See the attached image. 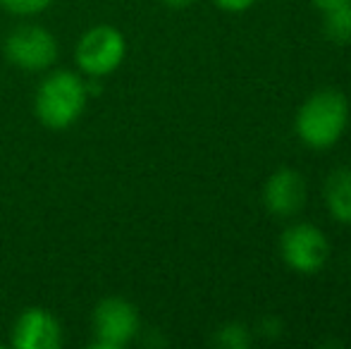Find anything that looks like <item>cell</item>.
I'll use <instances>...</instances> for the list:
<instances>
[{"label": "cell", "instance_id": "obj_1", "mask_svg": "<svg viewBox=\"0 0 351 349\" xmlns=\"http://www.w3.org/2000/svg\"><path fill=\"white\" fill-rule=\"evenodd\" d=\"M88 82L72 70H56L38 84L34 115L48 130H67L84 115L88 103Z\"/></svg>", "mask_w": 351, "mask_h": 349}, {"label": "cell", "instance_id": "obj_2", "mask_svg": "<svg viewBox=\"0 0 351 349\" xmlns=\"http://www.w3.org/2000/svg\"><path fill=\"white\" fill-rule=\"evenodd\" d=\"M349 122L347 96L337 88L311 93L296 112V134L308 149L325 151L342 139Z\"/></svg>", "mask_w": 351, "mask_h": 349}, {"label": "cell", "instance_id": "obj_3", "mask_svg": "<svg viewBox=\"0 0 351 349\" xmlns=\"http://www.w3.org/2000/svg\"><path fill=\"white\" fill-rule=\"evenodd\" d=\"M127 56V38L112 24H96L86 29L74 48V62L86 77L101 80L122 65Z\"/></svg>", "mask_w": 351, "mask_h": 349}, {"label": "cell", "instance_id": "obj_4", "mask_svg": "<svg viewBox=\"0 0 351 349\" xmlns=\"http://www.w3.org/2000/svg\"><path fill=\"white\" fill-rule=\"evenodd\" d=\"M5 58L12 67L24 72H46L58 60V38L41 24H19L3 43Z\"/></svg>", "mask_w": 351, "mask_h": 349}, {"label": "cell", "instance_id": "obj_5", "mask_svg": "<svg viewBox=\"0 0 351 349\" xmlns=\"http://www.w3.org/2000/svg\"><path fill=\"white\" fill-rule=\"evenodd\" d=\"M139 309L122 297H106L91 313V347L122 349L139 335Z\"/></svg>", "mask_w": 351, "mask_h": 349}, {"label": "cell", "instance_id": "obj_6", "mask_svg": "<svg viewBox=\"0 0 351 349\" xmlns=\"http://www.w3.org/2000/svg\"><path fill=\"white\" fill-rule=\"evenodd\" d=\"M280 254L291 270L313 275L328 263L330 242L320 228L311 223H296L282 232Z\"/></svg>", "mask_w": 351, "mask_h": 349}, {"label": "cell", "instance_id": "obj_7", "mask_svg": "<svg viewBox=\"0 0 351 349\" xmlns=\"http://www.w3.org/2000/svg\"><path fill=\"white\" fill-rule=\"evenodd\" d=\"M10 342L14 349H58L62 345V326L53 311L29 306L14 318Z\"/></svg>", "mask_w": 351, "mask_h": 349}, {"label": "cell", "instance_id": "obj_8", "mask_svg": "<svg viewBox=\"0 0 351 349\" xmlns=\"http://www.w3.org/2000/svg\"><path fill=\"white\" fill-rule=\"evenodd\" d=\"M263 204L278 218L299 213L306 204V180L299 170L280 168L268 177L263 189Z\"/></svg>", "mask_w": 351, "mask_h": 349}, {"label": "cell", "instance_id": "obj_9", "mask_svg": "<svg viewBox=\"0 0 351 349\" xmlns=\"http://www.w3.org/2000/svg\"><path fill=\"white\" fill-rule=\"evenodd\" d=\"M325 206L337 223L351 225V168L332 170L325 182Z\"/></svg>", "mask_w": 351, "mask_h": 349}, {"label": "cell", "instance_id": "obj_10", "mask_svg": "<svg viewBox=\"0 0 351 349\" xmlns=\"http://www.w3.org/2000/svg\"><path fill=\"white\" fill-rule=\"evenodd\" d=\"M323 29H325V36H328L332 43H349L351 41V0L325 12Z\"/></svg>", "mask_w": 351, "mask_h": 349}, {"label": "cell", "instance_id": "obj_11", "mask_svg": "<svg viewBox=\"0 0 351 349\" xmlns=\"http://www.w3.org/2000/svg\"><path fill=\"white\" fill-rule=\"evenodd\" d=\"M217 347L222 349H249L251 347V330L244 323H225L215 330L213 337Z\"/></svg>", "mask_w": 351, "mask_h": 349}, {"label": "cell", "instance_id": "obj_12", "mask_svg": "<svg viewBox=\"0 0 351 349\" xmlns=\"http://www.w3.org/2000/svg\"><path fill=\"white\" fill-rule=\"evenodd\" d=\"M51 3L53 0H0V8L17 17H34L51 8Z\"/></svg>", "mask_w": 351, "mask_h": 349}, {"label": "cell", "instance_id": "obj_13", "mask_svg": "<svg viewBox=\"0 0 351 349\" xmlns=\"http://www.w3.org/2000/svg\"><path fill=\"white\" fill-rule=\"evenodd\" d=\"M213 3L222 12H246L249 8H254L256 0H213Z\"/></svg>", "mask_w": 351, "mask_h": 349}, {"label": "cell", "instance_id": "obj_14", "mask_svg": "<svg viewBox=\"0 0 351 349\" xmlns=\"http://www.w3.org/2000/svg\"><path fill=\"white\" fill-rule=\"evenodd\" d=\"M261 328H263L261 333H263L268 340H278V337L282 335V321H280V318H275V316L263 318V321H261Z\"/></svg>", "mask_w": 351, "mask_h": 349}, {"label": "cell", "instance_id": "obj_15", "mask_svg": "<svg viewBox=\"0 0 351 349\" xmlns=\"http://www.w3.org/2000/svg\"><path fill=\"white\" fill-rule=\"evenodd\" d=\"M311 3H313V5H315V8H318V10H323V12H328V10L337 8V5L347 3V0H311Z\"/></svg>", "mask_w": 351, "mask_h": 349}, {"label": "cell", "instance_id": "obj_16", "mask_svg": "<svg viewBox=\"0 0 351 349\" xmlns=\"http://www.w3.org/2000/svg\"><path fill=\"white\" fill-rule=\"evenodd\" d=\"M162 3H165L167 8H172V10H186L189 5H194L196 0H162Z\"/></svg>", "mask_w": 351, "mask_h": 349}]
</instances>
